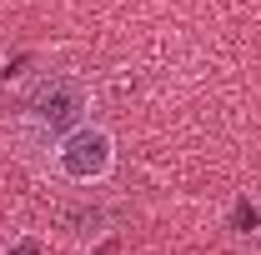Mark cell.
I'll return each mask as SVG.
<instances>
[{
    "label": "cell",
    "mask_w": 261,
    "mask_h": 255,
    "mask_svg": "<svg viewBox=\"0 0 261 255\" xmlns=\"http://www.w3.org/2000/svg\"><path fill=\"white\" fill-rule=\"evenodd\" d=\"M50 170L61 175L65 185H81V190L111 180L116 175V135L100 125V120H81L75 130H65L61 140H56Z\"/></svg>",
    "instance_id": "1"
},
{
    "label": "cell",
    "mask_w": 261,
    "mask_h": 255,
    "mask_svg": "<svg viewBox=\"0 0 261 255\" xmlns=\"http://www.w3.org/2000/svg\"><path fill=\"white\" fill-rule=\"evenodd\" d=\"M25 120H31L40 135H56L61 140L65 130H75L81 120H91V85L70 70H50L40 75L25 95Z\"/></svg>",
    "instance_id": "2"
},
{
    "label": "cell",
    "mask_w": 261,
    "mask_h": 255,
    "mask_svg": "<svg viewBox=\"0 0 261 255\" xmlns=\"http://www.w3.org/2000/svg\"><path fill=\"white\" fill-rule=\"evenodd\" d=\"M5 255H40V235H20V240H10Z\"/></svg>",
    "instance_id": "3"
}]
</instances>
